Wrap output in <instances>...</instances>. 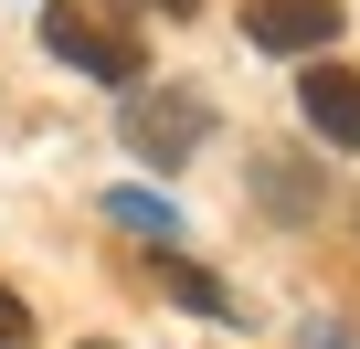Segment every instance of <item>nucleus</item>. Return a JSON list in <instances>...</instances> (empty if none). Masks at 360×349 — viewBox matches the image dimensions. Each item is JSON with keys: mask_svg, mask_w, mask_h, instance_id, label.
Segmentation results:
<instances>
[{"mask_svg": "<svg viewBox=\"0 0 360 349\" xmlns=\"http://www.w3.org/2000/svg\"><path fill=\"white\" fill-rule=\"evenodd\" d=\"M85 349H106V338H85Z\"/></svg>", "mask_w": 360, "mask_h": 349, "instance_id": "obj_10", "label": "nucleus"}, {"mask_svg": "<svg viewBox=\"0 0 360 349\" xmlns=\"http://www.w3.org/2000/svg\"><path fill=\"white\" fill-rule=\"evenodd\" d=\"M159 286H169L180 307H202V317H233V296H223V275H202V265H180V254H159Z\"/></svg>", "mask_w": 360, "mask_h": 349, "instance_id": "obj_5", "label": "nucleus"}, {"mask_svg": "<svg viewBox=\"0 0 360 349\" xmlns=\"http://www.w3.org/2000/svg\"><path fill=\"white\" fill-rule=\"evenodd\" d=\"M255 191L276 212H318V169H255Z\"/></svg>", "mask_w": 360, "mask_h": 349, "instance_id": "obj_6", "label": "nucleus"}, {"mask_svg": "<svg viewBox=\"0 0 360 349\" xmlns=\"http://www.w3.org/2000/svg\"><path fill=\"white\" fill-rule=\"evenodd\" d=\"M43 53H64L75 74H96V85H127V96H138V74H148V64H138V43H127L117 22H96L85 0H43Z\"/></svg>", "mask_w": 360, "mask_h": 349, "instance_id": "obj_2", "label": "nucleus"}, {"mask_svg": "<svg viewBox=\"0 0 360 349\" xmlns=\"http://www.w3.org/2000/svg\"><path fill=\"white\" fill-rule=\"evenodd\" d=\"M106 212H117V223H138V233H159V244L180 233V212H169V202H148V191H106Z\"/></svg>", "mask_w": 360, "mask_h": 349, "instance_id": "obj_7", "label": "nucleus"}, {"mask_svg": "<svg viewBox=\"0 0 360 349\" xmlns=\"http://www.w3.org/2000/svg\"><path fill=\"white\" fill-rule=\"evenodd\" d=\"M0 349H32V307H22V286H0Z\"/></svg>", "mask_w": 360, "mask_h": 349, "instance_id": "obj_8", "label": "nucleus"}, {"mask_svg": "<svg viewBox=\"0 0 360 349\" xmlns=\"http://www.w3.org/2000/svg\"><path fill=\"white\" fill-rule=\"evenodd\" d=\"M339 0H244V43L255 53H328L339 43Z\"/></svg>", "mask_w": 360, "mask_h": 349, "instance_id": "obj_3", "label": "nucleus"}, {"mask_svg": "<svg viewBox=\"0 0 360 349\" xmlns=\"http://www.w3.org/2000/svg\"><path fill=\"white\" fill-rule=\"evenodd\" d=\"M297 106H307V127H318L328 148H360V74L307 64V74H297Z\"/></svg>", "mask_w": 360, "mask_h": 349, "instance_id": "obj_4", "label": "nucleus"}, {"mask_svg": "<svg viewBox=\"0 0 360 349\" xmlns=\"http://www.w3.org/2000/svg\"><path fill=\"white\" fill-rule=\"evenodd\" d=\"M202 138H212V106H202L191 85H138V96H127V159L180 169Z\"/></svg>", "mask_w": 360, "mask_h": 349, "instance_id": "obj_1", "label": "nucleus"}, {"mask_svg": "<svg viewBox=\"0 0 360 349\" xmlns=\"http://www.w3.org/2000/svg\"><path fill=\"white\" fill-rule=\"evenodd\" d=\"M148 11H180V22H191V11H202V0H148Z\"/></svg>", "mask_w": 360, "mask_h": 349, "instance_id": "obj_9", "label": "nucleus"}]
</instances>
